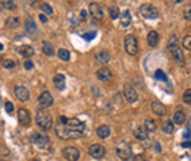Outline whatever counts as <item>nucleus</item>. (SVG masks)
<instances>
[{"label": "nucleus", "mask_w": 191, "mask_h": 161, "mask_svg": "<svg viewBox=\"0 0 191 161\" xmlns=\"http://www.w3.org/2000/svg\"><path fill=\"white\" fill-rule=\"evenodd\" d=\"M154 78L158 79V81H168V78H166V75H165V72H163L162 69H158L154 72Z\"/></svg>", "instance_id": "obj_33"}, {"label": "nucleus", "mask_w": 191, "mask_h": 161, "mask_svg": "<svg viewBox=\"0 0 191 161\" xmlns=\"http://www.w3.org/2000/svg\"><path fill=\"white\" fill-rule=\"evenodd\" d=\"M187 120V116H185V113L182 110H178L176 113L174 114V122L172 123H176V125H182V123H185Z\"/></svg>", "instance_id": "obj_23"}, {"label": "nucleus", "mask_w": 191, "mask_h": 161, "mask_svg": "<svg viewBox=\"0 0 191 161\" xmlns=\"http://www.w3.org/2000/svg\"><path fill=\"white\" fill-rule=\"evenodd\" d=\"M3 50V44H0V51Z\"/></svg>", "instance_id": "obj_45"}, {"label": "nucleus", "mask_w": 191, "mask_h": 161, "mask_svg": "<svg viewBox=\"0 0 191 161\" xmlns=\"http://www.w3.org/2000/svg\"><path fill=\"white\" fill-rule=\"evenodd\" d=\"M57 56H59V59L63 61H68L71 59V51L66 50V49H60V50L57 51Z\"/></svg>", "instance_id": "obj_27"}, {"label": "nucleus", "mask_w": 191, "mask_h": 161, "mask_svg": "<svg viewBox=\"0 0 191 161\" xmlns=\"http://www.w3.org/2000/svg\"><path fill=\"white\" fill-rule=\"evenodd\" d=\"M96 34H97V32H96V31H93V32L82 34V38H84V40H87V41H91V40H93V38H94V37H96Z\"/></svg>", "instance_id": "obj_37"}, {"label": "nucleus", "mask_w": 191, "mask_h": 161, "mask_svg": "<svg viewBox=\"0 0 191 161\" xmlns=\"http://www.w3.org/2000/svg\"><path fill=\"white\" fill-rule=\"evenodd\" d=\"M38 104L43 110L47 108V107L53 106V97H51V94L49 92V91H44V92L38 97Z\"/></svg>", "instance_id": "obj_12"}, {"label": "nucleus", "mask_w": 191, "mask_h": 161, "mask_svg": "<svg viewBox=\"0 0 191 161\" xmlns=\"http://www.w3.org/2000/svg\"><path fill=\"white\" fill-rule=\"evenodd\" d=\"M182 98H184V103H185V104H190L191 103V89H187L185 92H184V97H182Z\"/></svg>", "instance_id": "obj_35"}, {"label": "nucleus", "mask_w": 191, "mask_h": 161, "mask_svg": "<svg viewBox=\"0 0 191 161\" xmlns=\"http://www.w3.org/2000/svg\"><path fill=\"white\" fill-rule=\"evenodd\" d=\"M34 161H38V160H34Z\"/></svg>", "instance_id": "obj_47"}, {"label": "nucleus", "mask_w": 191, "mask_h": 161, "mask_svg": "<svg viewBox=\"0 0 191 161\" xmlns=\"http://www.w3.org/2000/svg\"><path fill=\"white\" fill-rule=\"evenodd\" d=\"M2 5H5V9H9V11H15V2H2Z\"/></svg>", "instance_id": "obj_36"}, {"label": "nucleus", "mask_w": 191, "mask_h": 161, "mask_svg": "<svg viewBox=\"0 0 191 161\" xmlns=\"http://www.w3.org/2000/svg\"><path fill=\"white\" fill-rule=\"evenodd\" d=\"M182 146H184V148H190V142H184Z\"/></svg>", "instance_id": "obj_43"}, {"label": "nucleus", "mask_w": 191, "mask_h": 161, "mask_svg": "<svg viewBox=\"0 0 191 161\" xmlns=\"http://www.w3.org/2000/svg\"><path fill=\"white\" fill-rule=\"evenodd\" d=\"M88 154H90L93 158H96V160H100V158H103L104 154H106V148L100 144H93L90 148H88Z\"/></svg>", "instance_id": "obj_9"}, {"label": "nucleus", "mask_w": 191, "mask_h": 161, "mask_svg": "<svg viewBox=\"0 0 191 161\" xmlns=\"http://www.w3.org/2000/svg\"><path fill=\"white\" fill-rule=\"evenodd\" d=\"M31 141H33L38 148H41V150H46V148L50 146V138L44 133H37V132H34V133L31 135Z\"/></svg>", "instance_id": "obj_5"}, {"label": "nucleus", "mask_w": 191, "mask_h": 161, "mask_svg": "<svg viewBox=\"0 0 191 161\" xmlns=\"http://www.w3.org/2000/svg\"><path fill=\"white\" fill-rule=\"evenodd\" d=\"M124 97H125V100L128 101V103L134 104L135 101L138 100V92L135 91V88L131 85V83H125V87H124Z\"/></svg>", "instance_id": "obj_8"}, {"label": "nucleus", "mask_w": 191, "mask_h": 161, "mask_svg": "<svg viewBox=\"0 0 191 161\" xmlns=\"http://www.w3.org/2000/svg\"><path fill=\"white\" fill-rule=\"evenodd\" d=\"M18 119H19V123L24 125V126H27L29 123V113L27 108H19L18 110Z\"/></svg>", "instance_id": "obj_15"}, {"label": "nucleus", "mask_w": 191, "mask_h": 161, "mask_svg": "<svg viewBox=\"0 0 191 161\" xmlns=\"http://www.w3.org/2000/svg\"><path fill=\"white\" fill-rule=\"evenodd\" d=\"M25 29H27V32L28 34H35L37 32V25H35V22H34L31 18L27 19V22H25Z\"/></svg>", "instance_id": "obj_25"}, {"label": "nucleus", "mask_w": 191, "mask_h": 161, "mask_svg": "<svg viewBox=\"0 0 191 161\" xmlns=\"http://www.w3.org/2000/svg\"><path fill=\"white\" fill-rule=\"evenodd\" d=\"M116 154L122 161H134V152H132V148L131 145L127 144V142H121V144L116 146Z\"/></svg>", "instance_id": "obj_3"}, {"label": "nucleus", "mask_w": 191, "mask_h": 161, "mask_svg": "<svg viewBox=\"0 0 191 161\" xmlns=\"http://www.w3.org/2000/svg\"><path fill=\"white\" fill-rule=\"evenodd\" d=\"M119 19H121V25L122 27H128L131 23V12L124 11L122 13H119Z\"/></svg>", "instance_id": "obj_22"}, {"label": "nucleus", "mask_w": 191, "mask_h": 161, "mask_svg": "<svg viewBox=\"0 0 191 161\" xmlns=\"http://www.w3.org/2000/svg\"><path fill=\"white\" fill-rule=\"evenodd\" d=\"M154 146H156V151H160V146H159V144H154Z\"/></svg>", "instance_id": "obj_44"}, {"label": "nucleus", "mask_w": 191, "mask_h": 161, "mask_svg": "<svg viewBox=\"0 0 191 161\" xmlns=\"http://www.w3.org/2000/svg\"><path fill=\"white\" fill-rule=\"evenodd\" d=\"M147 43L150 47H156L159 44V34L156 31H150L149 35H147Z\"/></svg>", "instance_id": "obj_19"}, {"label": "nucleus", "mask_w": 191, "mask_h": 161, "mask_svg": "<svg viewBox=\"0 0 191 161\" xmlns=\"http://www.w3.org/2000/svg\"><path fill=\"white\" fill-rule=\"evenodd\" d=\"M40 21H41V22H43V23H46V22H47V16L41 13V15H40Z\"/></svg>", "instance_id": "obj_41"}, {"label": "nucleus", "mask_w": 191, "mask_h": 161, "mask_svg": "<svg viewBox=\"0 0 191 161\" xmlns=\"http://www.w3.org/2000/svg\"><path fill=\"white\" fill-rule=\"evenodd\" d=\"M5 108H6V113H7V114H12V113H13V104L9 103V101L5 103Z\"/></svg>", "instance_id": "obj_38"}, {"label": "nucleus", "mask_w": 191, "mask_h": 161, "mask_svg": "<svg viewBox=\"0 0 191 161\" xmlns=\"http://www.w3.org/2000/svg\"><path fill=\"white\" fill-rule=\"evenodd\" d=\"M35 122H37V125H38L41 129L47 130V129H50L51 126H53V117H51V114L49 113V111H46V110L41 108L40 111H37Z\"/></svg>", "instance_id": "obj_2"}, {"label": "nucleus", "mask_w": 191, "mask_h": 161, "mask_svg": "<svg viewBox=\"0 0 191 161\" xmlns=\"http://www.w3.org/2000/svg\"><path fill=\"white\" fill-rule=\"evenodd\" d=\"M41 50H43V53H44L46 56H49V57H51V56L56 53V51H55V47H53L50 43H43V45H41Z\"/></svg>", "instance_id": "obj_24"}, {"label": "nucleus", "mask_w": 191, "mask_h": 161, "mask_svg": "<svg viewBox=\"0 0 191 161\" xmlns=\"http://www.w3.org/2000/svg\"><path fill=\"white\" fill-rule=\"evenodd\" d=\"M96 76H97V79L99 81H101V82H109V81H112V72L107 69V67H100L97 72H96Z\"/></svg>", "instance_id": "obj_13"}, {"label": "nucleus", "mask_w": 191, "mask_h": 161, "mask_svg": "<svg viewBox=\"0 0 191 161\" xmlns=\"http://www.w3.org/2000/svg\"><path fill=\"white\" fill-rule=\"evenodd\" d=\"M162 130L165 132V133H168V135H171V133H174V123L171 122V120H168V122H165L162 125Z\"/></svg>", "instance_id": "obj_28"}, {"label": "nucleus", "mask_w": 191, "mask_h": 161, "mask_svg": "<svg viewBox=\"0 0 191 161\" xmlns=\"http://www.w3.org/2000/svg\"><path fill=\"white\" fill-rule=\"evenodd\" d=\"M109 12H110V18H112V19H118L119 18V7L118 6H110Z\"/></svg>", "instance_id": "obj_32"}, {"label": "nucleus", "mask_w": 191, "mask_h": 161, "mask_svg": "<svg viewBox=\"0 0 191 161\" xmlns=\"http://www.w3.org/2000/svg\"><path fill=\"white\" fill-rule=\"evenodd\" d=\"M24 67H25L27 70H31V69L34 67V63L31 60H25V63H24Z\"/></svg>", "instance_id": "obj_39"}, {"label": "nucleus", "mask_w": 191, "mask_h": 161, "mask_svg": "<svg viewBox=\"0 0 191 161\" xmlns=\"http://www.w3.org/2000/svg\"><path fill=\"white\" fill-rule=\"evenodd\" d=\"M85 125L78 119H68L65 123H56L55 132L60 139H79Z\"/></svg>", "instance_id": "obj_1"}, {"label": "nucleus", "mask_w": 191, "mask_h": 161, "mask_svg": "<svg viewBox=\"0 0 191 161\" xmlns=\"http://www.w3.org/2000/svg\"><path fill=\"white\" fill-rule=\"evenodd\" d=\"M0 104H2V100H0Z\"/></svg>", "instance_id": "obj_46"}, {"label": "nucleus", "mask_w": 191, "mask_h": 161, "mask_svg": "<svg viewBox=\"0 0 191 161\" xmlns=\"http://www.w3.org/2000/svg\"><path fill=\"white\" fill-rule=\"evenodd\" d=\"M18 51H19V54L22 56V57H25V59H29V57H33V54H34V49L31 45H21V47L18 49Z\"/></svg>", "instance_id": "obj_18"}, {"label": "nucleus", "mask_w": 191, "mask_h": 161, "mask_svg": "<svg viewBox=\"0 0 191 161\" xmlns=\"http://www.w3.org/2000/svg\"><path fill=\"white\" fill-rule=\"evenodd\" d=\"M140 13H141V16L146 18V19H158L159 18L158 7L153 5H143L140 9Z\"/></svg>", "instance_id": "obj_6"}, {"label": "nucleus", "mask_w": 191, "mask_h": 161, "mask_svg": "<svg viewBox=\"0 0 191 161\" xmlns=\"http://www.w3.org/2000/svg\"><path fill=\"white\" fill-rule=\"evenodd\" d=\"M13 92H15V97H16L19 101H22V103H25V101L29 100V91L25 88V87H22V85L15 87Z\"/></svg>", "instance_id": "obj_11"}, {"label": "nucleus", "mask_w": 191, "mask_h": 161, "mask_svg": "<svg viewBox=\"0 0 191 161\" xmlns=\"http://www.w3.org/2000/svg\"><path fill=\"white\" fill-rule=\"evenodd\" d=\"M152 110L153 113L156 114V116H165L166 114V108H165V106H163L162 103H159V101H153L152 103Z\"/></svg>", "instance_id": "obj_14"}, {"label": "nucleus", "mask_w": 191, "mask_h": 161, "mask_svg": "<svg viewBox=\"0 0 191 161\" xmlns=\"http://www.w3.org/2000/svg\"><path fill=\"white\" fill-rule=\"evenodd\" d=\"M15 65H16V63H15V60H12V59H5V60H3V67H5V69H13Z\"/></svg>", "instance_id": "obj_34"}, {"label": "nucleus", "mask_w": 191, "mask_h": 161, "mask_svg": "<svg viewBox=\"0 0 191 161\" xmlns=\"http://www.w3.org/2000/svg\"><path fill=\"white\" fill-rule=\"evenodd\" d=\"M41 11H43V15H51L53 13V7L49 3H43L41 5Z\"/></svg>", "instance_id": "obj_31"}, {"label": "nucleus", "mask_w": 191, "mask_h": 161, "mask_svg": "<svg viewBox=\"0 0 191 161\" xmlns=\"http://www.w3.org/2000/svg\"><path fill=\"white\" fill-rule=\"evenodd\" d=\"M6 25L9 28H16L18 25H19V18H16V16L7 18V19H6Z\"/></svg>", "instance_id": "obj_29"}, {"label": "nucleus", "mask_w": 191, "mask_h": 161, "mask_svg": "<svg viewBox=\"0 0 191 161\" xmlns=\"http://www.w3.org/2000/svg\"><path fill=\"white\" fill-rule=\"evenodd\" d=\"M53 83H55V87H56L59 91H63L65 89V83H66V79L63 76L62 73H57L56 76L53 78Z\"/></svg>", "instance_id": "obj_16"}, {"label": "nucleus", "mask_w": 191, "mask_h": 161, "mask_svg": "<svg viewBox=\"0 0 191 161\" xmlns=\"http://www.w3.org/2000/svg\"><path fill=\"white\" fill-rule=\"evenodd\" d=\"M191 35L190 34H187L185 37H184V38H182V45H184V49H185L187 51H190L191 50Z\"/></svg>", "instance_id": "obj_30"}, {"label": "nucleus", "mask_w": 191, "mask_h": 161, "mask_svg": "<svg viewBox=\"0 0 191 161\" xmlns=\"http://www.w3.org/2000/svg\"><path fill=\"white\" fill-rule=\"evenodd\" d=\"M124 45H125V50L129 56H135L138 53V41L135 38V35H127L124 40Z\"/></svg>", "instance_id": "obj_4"}, {"label": "nucleus", "mask_w": 191, "mask_h": 161, "mask_svg": "<svg viewBox=\"0 0 191 161\" xmlns=\"http://www.w3.org/2000/svg\"><path fill=\"white\" fill-rule=\"evenodd\" d=\"M62 155L68 161H78L81 157V152L77 146H66V148H63Z\"/></svg>", "instance_id": "obj_7"}, {"label": "nucleus", "mask_w": 191, "mask_h": 161, "mask_svg": "<svg viewBox=\"0 0 191 161\" xmlns=\"http://www.w3.org/2000/svg\"><path fill=\"white\" fill-rule=\"evenodd\" d=\"M88 11H90L91 16L94 18V19H97V21H100V19L104 18V11H103V7L99 3H90Z\"/></svg>", "instance_id": "obj_10"}, {"label": "nucleus", "mask_w": 191, "mask_h": 161, "mask_svg": "<svg viewBox=\"0 0 191 161\" xmlns=\"http://www.w3.org/2000/svg\"><path fill=\"white\" fill-rule=\"evenodd\" d=\"M87 16H88V12H87V11H81V19H82V21H85V19H87Z\"/></svg>", "instance_id": "obj_40"}, {"label": "nucleus", "mask_w": 191, "mask_h": 161, "mask_svg": "<svg viewBox=\"0 0 191 161\" xmlns=\"http://www.w3.org/2000/svg\"><path fill=\"white\" fill-rule=\"evenodd\" d=\"M134 136L138 139V141H146V139H149V132L146 130L144 126H138V128L135 129Z\"/></svg>", "instance_id": "obj_17"}, {"label": "nucleus", "mask_w": 191, "mask_h": 161, "mask_svg": "<svg viewBox=\"0 0 191 161\" xmlns=\"http://www.w3.org/2000/svg\"><path fill=\"white\" fill-rule=\"evenodd\" d=\"M185 19H187V21H190V19H191V11H190V9L185 12Z\"/></svg>", "instance_id": "obj_42"}, {"label": "nucleus", "mask_w": 191, "mask_h": 161, "mask_svg": "<svg viewBox=\"0 0 191 161\" xmlns=\"http://www.w3.org/2000/svg\"><path fill=\"white\" fill-rule=\"evenodd\" d=\"M109 60H110V57H109V53H107V51H100V53L96 54V61H97L99 65H107Z\"/></svg>", "instance_id": "obj_20"}, {"label": "nucleus", "mask_w": 191, "mask_h": 161, "mask_svg": "<svg viewBox=\"0 0 191 161\" xmlns=\"http://www.w3.org/2000/svg\"><path fill=\"white\" fill-rule=\"evenodd\" d=\"M144 128L150 133V132H154L158 129V123H156V120H153V119H147L146 123H144Z\"/></svg>", "instance_id": "obj_26"}, {"label": "nucleus", "mask_w": 191, "mask_h": 161, "mask_svg": "<svg viewBox=\"0 0 191 161\" xmlns=\"http://www.w3.org/2000/svg\"><path fill=\"white\" fill-rule=\"evenodd\" d=\"M97 136L101 139H106L110 136V128L106 126V125H103V126H99L97 128Z\"/></svg>", "instance_id": "obj_21"}]
</instances>
